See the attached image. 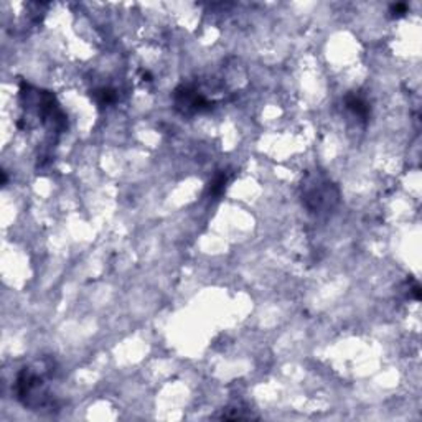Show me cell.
Masks as SVG:
<instances>
[{"instance_id":"1","label":"cell","mask_w":422,"mask_h":422,"mask_svg":"<svg viewBox=\"0 0 422 422\" xmlns=\"http://www.w3.org/2000/svg\"><path fill=\"white\" fill-rule=\"evenodd\" d=\"M175 99H177V104L185 110H203L211 106L200 92L190 88H178L175 92Z\"/></svg>"},{"instance_id":"2","label":"cell","mask_w":422,"mask_h":422,"mask_svg":"<svg viewBox=\"0 0 422 422\" xmlns=\"http://www.w3.org/2000/svg\"><path fill=\"white\" fill-rule=\"evenodd\" d=\"M347 106L353 110V112L358 114V116H361V117H365L366 114H368V106H366L360 97H355V96L347 97Z\"/></svg>"},{"instance_id":"3","label":"cell","mask_w":422,"mask_h":422,"mask_svg":"<svg viewBox=\"0 0 422 422\" xmlns=\"http://www.w3.org/2000/svg\"><path fill=\"white\" fill-rule=\"evenodd\" d=\"M226 182H228V175H226V173L216 175L215 180L210 183V195H213V197H218V195L223 193V190L226 186Z\"/></svg>"},{"instance_id":"4","label":"cell","mask_w":422,"mask_h":422,"mask_svg":"<svg viewBox=\"0 0 422 422\" xmlns=\"http://www.w3.org/2000/svg\"><path fill=\"white\" fill-rule=\"evenodd\" d=\"M96 97L99 99L101 104H109L116 99V92L110 91V89H101V91L96 92Z\"/></svg>"}]
</instances>
